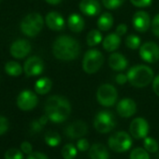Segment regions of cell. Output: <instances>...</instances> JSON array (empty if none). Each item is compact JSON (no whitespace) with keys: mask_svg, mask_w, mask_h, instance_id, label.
<instances>
[{"mask_svg":"<svg viewBox=\"0 0 159 159\" xmlns=\"http://www.w3.org/2000/svg\"><path fill=\"white\" fill-rule=\"evenodd\" d=\"M117 112L123 118H129L137 111L136 102L131 98H124L117 104Z\"/></svg>","mask_w":159,"mask_h":159,"instance_id":"obj_16","label":"cell"},{"mask_svg":"<svg viewBox=\"0 0 159 159\" xmlns=\"http://www.w3.org/2000/svg\"><path fill=\"white\" fill-rule=\"evenodd\" d=\"M45 1L47 3L51 4V5H57V4H59L62 1V0H45Z\"/></svg>","mask_w":159,"mask_h":159,"instance_id":"obj_45","label":"cell"},{"mask_svg":"<svg viewBox=\"0 0 159 159\" xmlns=\"http://www.w3.org/2000/svg\"><path fill=\"white\" fill-rule=\"evenodd\" d=\"M140 58L150 64H153L159 60V46L152 41L145 42L139 47Z\"/></svg>","mask_w":159,"mask_h":159,"instance_id":"obj_9","label":"cell"},{"mask_svg":"<svg viewBox=\"0 0 159 159\" xmlns=\"http://www.w3.org/2000/svg\"><path fill=\"white\" fill-rule=\"evenodd\" d=\"M43 125H41V123L39 121V120H36V121H33L32 124H31V130L34 132V133H38L39 132L41 129H42Z\"/></svg>","mask_w":159,"mask_h":159,"instance_id":"obj_40","label":"cell"},{"mask_svg":"<svg viewBox=\"0 0 159 159\" xmlns=\"http://www.w3.org/2000/svg\"><path fill=\"white\" fill-rule=\"evenodd\" d=\"M152 0H130L132 5H134L135 7H138V8L149 7L152 4Z\"/></svg>","mask_w":159,"mask_h":159,"instance_id":"obj_36","label":"cell"},{"mask_svg":"<svg viewBox=\"0 0 159 159\" xmlns=\"http://www.w3.org/2000/svg\"><path fill=\"white\" fill-rule=\"evenodd\" d=\"M32 149H33V147H32V145L28 141H24L21 144V150H22V152H25V153H26V154H30L31 152H32Z\"/></svg>","mask_w":159,"mask_h":159,"instance_id":"obj_38","label":"cell"},{"mask_svg":"<svg viewBox=\"0 0 159 159\" xmlns=\"http://www.w3.org/2000/svg\"><path fill=\"white\" fill-rule=\"evenodd\" d=\"M109 147L116 152H124L132 146V139L128 133L125 131H118L110 137L108 141Z\"/></svg>","mask_w":159,"mask_h":159,"instance_id":"obj_6","label":"cell"},{"mask_svg":"<svg viewBox=\"0 0 159 159\" xmlns=\"http://www.w3.org/2000/svg\"><path fill=\"white\" fill-rule=\"evenodd\" d=\"M140 39L136 35H129L125 39V45L131 50H136L140 47Z\"/></svg>","mask_w":159,"mask_h":159,"instance_id":"obj_31","label":"cell"},{"mask_svg":"<svg viewBox=\"0 0 159 159\" xmlns=\"http://www.w3.org/2000/svg\"><path fill=\"white\" fill-rule=\"evenodd\" d=\"M129 130L134 139H144L147 137L149 132V124L143 118H135L130 124Z\"/></svg>","mask_w":159,"mask_h":159,"instance_id":"obj_12","label":"cell"},{"mask_svg":"<svg viewBox=\"0 0 159 159\" xmlns=\"http://www.w3.org/2000/svg\"><path fill=\"white\" fill-rule=\"evenodd\" d=\"M52 86V83L49 78H40L36 82L35 91L39 95L48 94Z\"/></svg>","mask_w":159,"mask_h":159,"instance_id":"obj_23","label":"cell"},{"mask_svg":"<svg viewBox=\"0 0 159 159\" xmlns=\"http://www.w3.org/2000/svg\"><path fill=\"white\" fill-rule=\"evenodd\" d=\"M104 63V56L98 50H89L83 60V68L88 74H94L100 69Z\"/></svg>","mask_w":159,"mask_h":159,"instance_id":"obj_5","label":"cell"},{"mask_svg":"<svg viewBox=\"0 0 159 159\" xmlns=\"http://www.w3.org/2000/svg\"><path fill=\"white\" fill-rule=\"evenodd\" d=\"M45 142L51 147H56L61 142V137L57 132L54 131H48L45 134Z\"/></svg>","mask_w":159,"mask_h":159,"instance_id":"obj_27","label":"cell"},{"mask_svg":"<svg viewBox=\"0 0 159 159\" xmlns=\"http://www.w3.org/2000/svg\"><path fill=\"white\" fill-rule=\"evenodd\" d=\"M125 0H102L104 7L108 10H116L121 7Z\"/></svg>","mask_w":159,"mask_h":159,"instance_id":"obj_32","label":"cell"},{"mask_svg":"<svg viewBox=\"0 0 159 159\" xmlns=\"http://www.w3.org/2000/svg\"><path fill=\"white\" fill-rule=\"evenodd\" d=\"M113 25V17L110 12L103 13L98 20V27L101 31H108Z\"/></svg>","mask_w":159,"mask_h":159,"instance_id":"obj_24","label":"cell"},{"mask_svg":"<svg viewBox=\"0 0 159 159\" xmlns=\"http://www.w3.org/2000/svg\"><path fill=\"white\" fill-rule=\"evenodd\" d=\"M101 41H102V34L98 30L94 29L88 33L87 38H86V42H87L88 46H90V47L97 46Z\"/></svg>","mask_w":159,"mask_h":159,"instance_id":"obj_26","label":"cell"},{"mask_svg":"<svg viewBox=\"0 0 159 159\" xmlns=\"http://www.w3.org/2000/svg\"><path fill=\"white\" fill-rule=\"evenodd\" d=\"M46 25L53 31H61L65 27V20L60 13L52 11L46 16Z\"/></svg>","mask_w":159,"mask_h":159,"instance_id":"obj_18","label":"cell"},{"mask_svg":"<svg viewBox=\"0 0 159 159\" xmlns=\"http://www.w3.org/2000/svg\"><path fill=\"white\" fill-rule=\"evenodd\" d=\"M116 125L114 115L108 111H103L96 115L94 120V126L97 131L101 134H106L111 132Z\"/></svg>","mask_w":159,"mask_h":159,"instance_id":"obj_7","label":"cell"},{"mask_svg":"<svg viewBox=\"0 0 159 159\" xmlns=\"http://www.w3.org/2000/svg\"><path fill=\"white\" fill-rule=\"evenodd\" d=\"M81 52V46L78 40L70 36H60L52 44L53 55L62 61H71Z\"/></svg>","mask_w":159,"mask_h":159,"instance_id":"obj_1","label":"cell"},{"mask_svg":"<svg viewBox=\"0 0 159 159\" xmlns=\"http://www.w3.org/2000/svg\"><path fill=\"white\" fill-rule=\"evenodd\" d=\"M100 10V4L98 0H82L80 3V11L88 17L97 16Z\"/></svg>","mask_w":159,"mask_h":159,"instance_id":"obj_17","label":"cell"},{"mask_svg":"<svg viewBox=\"0 0 159 159\" xmlns=\"http://www.w3.org/2000/svg\"><path fill=\"white\" fill-rule=\"evenodd\" d=\"M127 79L131 85L142 88L149 85L153 80V71L148 66L138 65L127 71Z\"/></svg>","mask_w":159,"mask_h":159,"instance_id":"obj_3","label":"cell"},{"mask_svg":"<svg viewBox=\"0 0 159 159\" xmlns=\"http://www.w3.org/2000/svg\"><path fill=\"white\" fill-rule=\"evenodd\" d=\"M121 43V39L120 36L117 35L116 33H111L109 34L104 39H103V49L109 52H114L115 50H117L120 46Z\"/></svg>","mask_w":159,"mask_h":159,"instance_id":"obj_22","label":"cell"},{"mask_svg":"<svg viewBox=\"0 0 159 159\" xmlns=\"http://www.w3.org/2000/svg\"><path fill=\"white\" fill-rule=\"evenodd\" d=\"M151 28H152L153 35L156 36L157 38H159V14H156L153 17V19L151 23Z\"/></svg>","mask_w":159,"mask_h":159,"instance_id":"obj_34","label":"cell"},{"mask_svg":"<svg viewBox=\"0 0 159 159\" xmlns=\"http://www.w3.org/2000/svg\"><path fill=\"white\" fill-rule=\"evenodd\" d=\"M77 149L81 152H85L90 149V144L86 139H81L77 142Z\"/></svg>","mask_w":159,"mask_h":159,"instance_id":"obj_35","label":"cell"},{"mask_svg":"<svg viewBox=\"0 0 159 159\" xmlns=\"http://www.w3.org/2000/svg\"><path fill=\"white\" fill-rule=\"evenodd\" d=\"M87 131H88V126L84 122L75 121L69 124L66 127L65 134L70 139H78V138H82L84 135H86Z\"/></svg>","mask_w":159,"mask_h":159,"instance_id":"obj_13","label":"cell"},{"mask_svg":"<svg viewBox=\"0 0 159 159\" xmlns=\"http://www.w3.org/2000/svg\"><path fill=\"white\" fill-rule=\"evenodd\" d=\"M130 159H150V155L145 149L135 148L130 152Z\"/></svg>","mask_w":159,"mask_h":159,"instance_id":"obj_30","label":"cell"},{"mask_svg":"<svg viewBox=\"0 0 159 159\" xmlns=\"http://www.w3.org/2000/svg\"><path fill=\"white\" fill-rule=\"evenodd\" d=\"M143 146L144 149L148 152H156L158 150V143L157 141L153 139V138H144V141H143Z\"/></svg>","mask_w":159,"mask_h":159,"instance_id":"obj_29","label":"cell"},{"mask_svg":"<svg viewBox=\"0 0 159 159\" xmlns=\"http://www.w3.org/2000/svg\"><path fill=\"white\" fill-rule=\"evenodd\" d=\"M77 150L78 149L74 144L68 143L62 148L61 154L64 159H74L77 156Z\"/></svg>","mask_w":159,"mask_h":159,"instance_id":"obj_28","label":"cell"},{"mask_svg":"<svg viewBox=\"0 0 159 159\" xmlns=\"http://www.w3.org/2000/svg\"><path fill=\"white\" fill-rule=\"evenodd\" d=\"M5 159H24V154L20 150L11 148L5 153Z\"/></svg>","mask_w":159,"mask_h":159,"instance_id":"obj_33","label":"cell"},{"mask_svg":"<svg viewBox=\"0 0 159 159\" xmlns=\"http://www.w3.org/2000/svg\"><path fill=\"white\" fill-rule=\"evenodd\" d=\"M115 81L118 84H121V85H124L125 84H126V82L128 81L127 79V75H125L123 73L121 74H118L115 78Z\"/></svg>","mask_w":159,"mask_h":159,"instance_id":"obj_41","label":"cell"},{"mask_svg":"<svg viewBox=\"0 0 159 159\" xmlns=\"http://www.w3.org/2000/svg\"><path fill=\"white\" fill-rule=\"evenodd\" d=\"M126 31H127V25H125V24H121V25H119L116 27L115 33L121 37V36L125 35V34L126 33Z\"/></svg>","mask_w":159,"mask_h":159,"instance_id":"obj_42","label":"cell"},{"mask_svg":"<svg viewBox=\"0 0 159 159\" xmlns=\"http://www.w3.org/2000/svg\"><path fill=\"white\" fill-rule=\"evenodd\" d=\"M5 71L10 75L13 77H18L22 74L23 68L21 65L14 61H10L5 65Z\"/></svg>","mask_w":159,"mask_h":159,"instance_id":"obj_25","label":"cell"},{"mask_svg":"<svg viewBox=\"0 0 159 159\" xmlns=\"http://www.w3.org/2000/svg\"><path fill=\"white\" fill-rule=\"evenodd\" d=\"M128 63L126 58L119 53V52H114L111 53L109 57V66H111V69L115 71H122L125 70L127 66Z\"/></svg>","mask_w":159,"mask_h":159,"instance_id":"obj_19","label":"cell"},{"mask_svg":"<svg viewBox=\"0 0 159 159\" xmlns=\"http://www.w3.org/2000/svg\"><path fill=\"white\" fill-rule=\"evenodd\" d=\"M9 129V121L7 118L0 116V136L5 134Z\"/></svg>","mask_w":159,"mask_h":159,"instance_id":"obj_37","label":"cell"},{"mask_svg":"<svg viewBox=\"0 0 159 159\" xmlns=\"http://www.w3.org/2000/svg\"><path fill=\"white\" fill-rule=\"evenodd\" d=\"M71 112L69 101L64 97L52 96L45 102V113L53 123L66 121Z\"/></svg>","mask_w":159,"mask_h":159,"instance_id":"obj_2","label":"cell"},{"mask_svg":"<svg viewBox=\"0 0 159 159\" xmlns=\"http://www.w3.org/2000/svg\"><path fill=\"white\" fill-rule=\"evenodd\" d=\"M44 21L39 13H30L21 23V30L27 37L37 36L43 28Z\"/></svg>","mask_w":159,"mask_h":159,"instance_id":"obj_4","label":"cell"},{"mask_svg":"<svg viewBox=\"0 0 159 159\" xmlns=\"http://www.w3.org/2000/svg\"><path fill=\"white\" fill-rule=\"evenodd\" d=\"M67 25L72 32L80 33L84 28V20L80 14L72 13L67 18Z\"/></svg>","mask_w":159,"mask_h":159,"instance_id":"obj_21","label":"cell"},{"mask_svg":"<svg viewBox=\"0 0 159 159\" xmlns=\"http://www.w3.org/2000/svg\"><path fill=\"white\" fill-rule=\"evenodd\" d=\"M132 23H133V26L136 29V31H138L139 33L146 32L151 26L150 16L147 12H145L143 11H137L134 14Z\"/></svg>","mask_w":159,"mask_h":159,"instance_id":"obj_15","label":"cell"},{"mask_svg":"<svg viewBox=\"0 0 159 159\" xmlns=\"http://www.w3.org/2000/svg\"><path fill=\"white\" fill-rule=\"evenodd\" d=\"M48 120H49V118H48V116L45 114V115L41 116V117L39 118V121L41 123V125H46V124H47Z\"/></svg>","mask_w":159,"mask_h":159,"instance_id":"obj_44","label":"cell"},{"mask_svg":"<svg viewBox=\"0 0 159 159\" xmlns=\"http://www.w3.org/2000/svg\"><path fill=\"white\" fill-rule=\"evenodd\" d=\"M38 97L30 90H25L17 98V106L22 111H31L38 105Z\"/></svg>","mask_w":159,"mask_h":159,"instance_id":"obj_10","label":"cell"},{"mask_svg":"<svg viewBox=\"0 0 159 159\" xmlns=\"http://www.w3.org/2000/svg\"><path fill=\"white\" fill-rule=\"evenodd\" d=\"M27 159H49V158L46 154L42 152H31L30 154H28Z\"/></svg>","mask_w":159,"mask_h":159,"instance_id":"obj_39","label":"cell"},{"mask_svg":"<svg viewBox=\"0 0 159 159\" xmlns=\"http://www.w3.org/2000/svg\"><path fill=\"white\" fill-rule=\"evenodd\" d=\"M152 89L156 96L159 97V75L156 76L152 81Z\"/></svg>","mask_w":159,"mask_h":159,"instance_id":"obj_43","label":"cell"},{"mask_svg":"<svg viewBox=\"0 0 159 159\" xmlns=\"http://www.w3.org/2000/svg\"><path fill=\"white\" fill-rule=\"evenodd\" d=\"M89 157L91 159H109L110 153L104 144L95 143L89 149Z\"/></svg>","mask_w":159,"mask_h":159,"instance_id":"obj_20","label":"cell"},{"mask_svg":"<svg viewBox=\"0 0 159 159\" xmlns=\"http://www.w3.org/2000/svg\"><path fill=\"white\" fill-rule=\"evenodd\" d=\"M11 54L17 59L25 58L31 52V44L28 40L18 39L11 46Z\"/></svg>","mask_w":159,"mask_h":159,"instance_id":"obj_14","label":"cell"},{"mask_svg":"<svg viewBox=\"0 0 159 159\" xmlns=\"http://www.w3.org/2000/svg\"><path fill=\"white\" fill-rule=\"evenodd\" d=\"M44 64L40 57L32 56L29 57L24 65V71L27 77L39 76L43 72Z\"/></svg>","mask_w":159,"mask_h":159,"instance_id":"obj_11","label":"cell"},{"mask_svg":"<svg viewBox=\"0 0 159 159\" xmlns=\"http://www.w3.org/2000/svg\"><path fill=\"white\" fill-rule=\"evenodd\" d=\"M118 93L111 84H102L97 92V100L104 107H111L117 101Z\"/></svg>","mask_w":159,"mask_h":159,"instance_id":"obj_8","label":"cell"}]
</instances>
